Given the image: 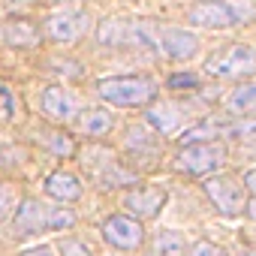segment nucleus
I'll list each match as a JSON object with an SVG mask.
<instances>
[{
    "label": "nucleus",
    "instance_id": "16",
    "mask_svg": "<svg viewBox=\"0 0 256 256\" xmlns=\"http://www.w3.org/2000/svg\"><path fill=\"white\" fill-rule=\"evenodd\" d=\"M178 120H181V112H178L175 102H160V106H154L148 112V124L154 126V130H160V133H172L178 126Z\"/></svg>",
    "mask_w": 256,
    "mask_h": 256
},
{
    "label": "nucleus",
    "instance_id": "8",
    "mask_svg": "<svg viewBox=\"0 0 256 256\" xmlns=\"http://www.w3.org/2000/svg\"><path fill=\"white\" fill-rule=\"evenodd\" d=\"M202 187H205L208 199L214 202V208H217L223 217H238V214L247 208L244 184H238L232 175H217V178H208Z\"/></svg>",
    "mask_w": 256,
    "mask_h": 256
},
{
    "label": "nucleus",
    "instance_id": "21",
    "mask_svg": "<svg viewBox=\"0 0 256 256\" xmlns=\"http://www.w3.org/2000/svg\"><path fill=\"white\" fill-rule=\"evenodd\" d=\"M16 202H18V193H16V187L0 181V220H4V217H6V214L16 208Z\"/></svg>",
    "mask_w": 256,
    "mask_h": 256
},
{
    "label": "nucleus",
    "instance_id": "4",
    "mask_svg": "<svg viewBox=\"0 0 256 256\" xmlns=\"http://www.w3.org/2000/svg\"><path fill=\"white\" fill-rule=\"evenodd\" d=\"M253 70H256V48H250V46H226V48L208 54V60H205V72L220 76V78L244 76Z\"/></svg>",
    "mask_w": 256,
    "mask_h": 256
},
{
    "label": "nucleus",
    "instance_id": "22",
    "mask_svg": "<svg viewBox=\"0 0 256 256\" xmlns=\"http://www.w3.org/2000/svg\"><path fill=\"white\" fill-rule=\"evenodd\" d=\"M60 256H90V250H88V244H82L76 238H64L60 241Z\"/></svg>",
    "mask_w": 256,
    "mask_h": 256
},
{
    "label": "nucleus",
    "instance_id": "3",
    "mask_svg": "<svg viewBox=\"0 0 256 256\" xmlns=\"http://www.w3.org/2000/svg\"><path fill=\"white\" fill-rule=\"evenodd\" d=\"M214 136L223 139H244V136H256V118H229V120H202L196 126L181 133L184 145H196V142H214Z\"/></svg>",
    "mask_w": 256,
    "mask_h": 256
},
{
    "label": "nucleus",
    "instance_id": "19",
    "mask_svg": "<svg viewBox=\"0 0 256 256\" xmlns=\"http://www.w3.org/2000/svg\"><path fill=\"white\" fill-rule=\"evenodd\" d=\"M184 235L175 232V229H163L154 235V256H184Z\"/></svg>",
    "mask_w": 256,
    "mask_h": 256
},
{
    "label": "nucleus",
    "instance_id": "2",
    "mask_svg": "<svg viewBox=\"0 0 256 256\" xmlns=\"http://www.w3.org/2000/svg\"><path fill=\"white\" fill-rule=\"evenodd\" d=\"M100 96L112 106H142L157 96V84L148 76H114L100 82Z\"/></svg>",
    "mask_w": 256,
    "mask_h": 256
},
{
    "label": "nucleus",
    "instance_id": "15",
    "mask_svg": "<svg viewBox=\"0 0 256 256\" xmlns=\"http://www.w3.org/2000/svg\"><path fill=\"white\" fill-rule=\"evenodd\" d=\"M46 193L54 196V199H60V202H76L82 196V184H78V178L72 172L60 169V172H52L46 178Z\"/></svg>",
    "mask_w": 256,
    "mask_h": 256
},
{
    "label": "nucleus",
    "instance_id": "24",
    "mask_svg": "<svg viewBox=\"0 0 256 256\" xmlns=\"http://www.w3.org/2000/svg\"><path fill=\"white\" fill-rule=\"evenodd\" d=\"M169 88H175V90H184V88H196V76H190V72H175V76H169V82H166Z\"/></svg>",
    "mask_w": 256,
    "mask_h": 256
},
{
    "label": "nucleus",
    "instance_id": "6",
    "mask_svg": "<svg viewBox=\"0 0 256 256\" xmlns=\"http://www.w3.org/2000/svg\"><path fill=\"white\" fill-rule=\"evenodd\" d=\"M82 163H84V169L96 178L100 187H124V184H133V181H136V175L126 172V169L114 160V154L106 151V148H90V151H84V154H82Z\"/></svg>",
    "mask_w": 256,
    "mask_h": 256
},
{
    "label": "nucleus",
    "instance_id": "10",
    "mask_svg": "<svg viewBox=\"0 0 256 256\" xmlns=\"http://www.w3.org/2000/svg\"><path fill=\"white\" fill-rule=\"evenodd\" d=\"M166 205V190L160 187H139L133 193L124 196V208L130 211L136 220H148V217H157Z\"/></svg>",
    "mask_w": 256,
    "mask_h": 256
},
{
    "label": "nucleus",
    "instance_id": "14",
    "mask_svg": "<svg viewBox=\"0 0 256 256\" xmlns=\"http://www.w3.org/2000/svg\"><path fill=\"white\" fill-rule=\"evenodd\" d=\"M42 112L52 120H70L76 112V96L66 88H46L42 94Z\"/></svg>",
    "mask_w": 256,
    "mask_h": 256
},
{
    "label": "nucleus",
    "instance_id": "26",
    "mask_svg": "<svg viewBox=\"0 0 256 256\" xmlns=\"http://www.w3.org/2000/svg\"><path fill=\"white\" fill-rule=\"evenodd\" d=\"M244 190H250V193L256 196V169H250V172L244 175Z\"/></svg>",
    "mask_w": 256,
    "mask_h": 256
},
{
    "label": "nucleus",
    "instance_id": "30",
    "mask_svg": "<svg viewBox=\"0 0 256 256\" xmlns=\"http://www.w3.org/2000/svg\"><path fill=\"white\" fill-rule=\"evenodd\" d=\"M0 163H4V160H0Z\"/></svg>",
    "mask_w": 256,
    "mask_h": 256
},
{
    "label": "nucleus",
    "instance_id": "9",
    "mask_svg": "<svg viewBox=\"0 0 256 256\" xmlns=\"http://www.w3.org/2000/svg\"><path fill=\"white\" fill-rule=\"evenodd\" d=\"M102 238L118 247V250H136L145 241V229L136 217H126V214H114L102 223Z\"/></svg>",
    "mask_w": 256,
    "mask_h": 256
},
{
    "label": "nucleus",
    "instance_id": "17",
    "mask_svg": "<svg viewBox=\"0 0 256 256\" xmlns=\"http://www.w3.org/2000/svg\"><path fill=\"white\" fill-rule=\"evenodd\" d=\"M226 108L232 114H247V112H256V82H247L241 88H235L229 96H226Z\"/></svg>",
    "mask_w": 256,
    "mask_h": 256
},
{
    "label": "nucleus",
    "instance_id": "12",
    "mask_svg": "<svg viewBox=\"0 0 256 256\" xmlns=\"http://www.w3.org/2000/svg\"><path fill=\"white\" fill-rule=\"evenodd\" d=\"M84 30H88V18L78 12H58L48 16L46 22V36L54 42H76Z\"/></svg>",
    "mask_w": 256,
    "mask_h": 256
},
{
    "label": "nucleus",
    "instance_id": "11",
    "mask_svg": "<svg viewBox=\"0 0 256 256\" xmlns=\"http://www.w3.org/2000/svg\"><path fill=\"white\" fill-rule=\"evenodd\" d=\"M157 46L175 60H187L199 52V40L184 28H157Z\"/></svg>",
    "mask_w": 256,
    "mask_h": 256
},
{
    "label": "nucleus",
    "instance_id": "27",
    "mask_svg": "<svg viewBox=\"0 0 256 256\" xmlns=\"http://www.w3.org/2000/svg\"><path fill=\"white\" fill-rule=\"evenodd\" d=\"M22 256H54L52 247H34V250H24Z\"/></svg>",
    "mask_w": 256,
    "mask_h": 256
},
{
    "label": "nucleus",
    "instance_id": "5",
    "mask_svg": "<svg viewBox=\"0 0 256 256\" xmlns=\"http://www.w3.org/2000/svg\"><path fill=\"white\" fill-rule=\"evenodd\" d=\"M247 12H250V6H244V4L205 0V4H199V6L190 10V24L211 28V30H217V28H235V24H241L247 18Z\"/></svg>",
    "mask_w": 256,
    "mask_h": 256
},
{
    "label": "nucleus",
    "instance_id": "28",
    "mask_svg": "<svg viewBox=\"0 0 256 256\" xmlns=\"http://www.w3.org/2000/svg\"><path fill=\"white\" fill-rule=\"evenodd\" d=\"M235 256H256V250H250V247H238Z\"/></svg>",
    "mask_w": 256,
    "mask_h": 256
},
{
    "label": "nucleus",
    "instance_id": "23",
    "mask_svg": "<svg viewBox=\"0 0 256 256\" xmlns=\"http://www.w3.org/2000/svg\"><path fill=\"white\" fill-rule=\"evenodd\" d=\"M190 256H229L223 247H217V244H211V241H196L193 247H190Z\"/></svg>",
    "mask_w": 256,
    "mask_h": 256
},
{
    "label": "nucleus",
    "instance_id": "25",
    "mask_svg": "<svg viewBox=\"0 0 256 256\" xmlns=\"http://www.w3.org/2000/svg\"><path fill=\"white\" fill-rule=\"evenodd\" d=\"M52 151H54V154H60V157H70L76 148H72V142H70L66 136H60V133H52Z\"/></svg>",
    "mask_w": 256,
    "mask_h": 256
},
{
    "label": "nucleus",
    "instance_id": "20",
    "mask_svg": "<svg viewBox=\"0 0 256 256\" xmlns=\"http://www.w3.org/2000/svg\"><path fill=\"white\" fill-rule=\"evenodd\" d=\"M4 36L10 46H34L36 42V28L28 22H10L4 24Z\"/></svg>",
    "mask_w": 256,
    "mask_h": 256
},
{
    "label": "nucleus",
    "instance_id": "13",
    "mask_svg": "<svg viewBox=\"0 0 256 256\" xmlns=\"http://www.w3.org/2000/svg\"><path fill=\"white\" fill-rule=\"evenodd\" d=\"M100 42L106 46H120V42H151L145 36V28L126 24V22H102L100 24Z\"/></svg>",
    "mask_w": 256,
    "mask_h": 256
},
{
    "label": "nucleus",
    "instance_id": "1",
    "mask_svg": "<svg viewBox=\"0 0 256 256\" xmlns=\"http://www.w3.org/2000/svg\"><path fill=\"white\" fill-rule=\"evenodd\" d=\"M76 223V214L70 208H54L40 199H24L16 211V229L18 235H36L48 229H70Z\"/></svg>",
    "mask_w": 256,
    "mask_h": 256
},
{
    "label": "nucleus",
    "instance_id": "7",
    "mask_svg": "<svg viewBox=\"0 0 256 256\" xmlns=\"http://www.w3.org/2000/svg\"><path fill=\"white\" fill-rule=\"evenodd\" d=\"M226 163V145L223 142H196V145H187L175 166L181 172H190V175H208L214 169H220Z\"/></svg>",
    "mask_w": 256,
    "mask_h": 256
},
{
    "label": "nucleus",
    "instance_id": "29",
    "mask_svg": "<svg viewBox=\"0 0 256 256\" xmlns=\"http://www.w3.org/2000/svg\"><path fill=\"white\" fill-rule=\"evenodd\" d=\"M247 211H250V217H253V220H256V199H253V202H250V205H247Z\"/></svg>",
    "mask_w": 256,
    "mask_h": 256
},
{
    "label": "nucleus",
    "instance_id": "18",
    "mask_svg": "<svg viewBox=\"0 0 256 256\" xmlns=\"http://www.w3.org/2000/svg\"><path fill=\"white\" fill-rule=\"evenodd\" d=\"M78 126H82V133L84 136H106L108 130H112V114L106 112V108H88L84 114H82V120H78Z\"/></svg>",
    "mask_w": 256,
    "mask_h": 256
}]
</instances>
